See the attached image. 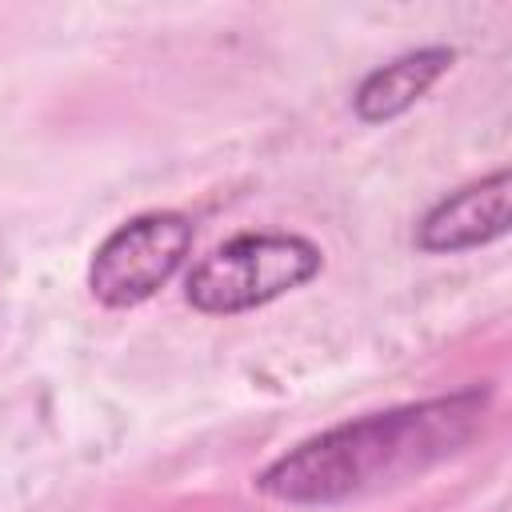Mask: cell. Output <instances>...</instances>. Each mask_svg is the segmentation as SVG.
<instances>
[{
    "mask_svg": "<svg viewBox=\"0 0 512 512\" xmlns=\"http://www.w3.org/2000/svg\"><path fill=\"white\" fill-rule=\"evenodd\" d=\"M488 400L492 388L468 384L448 396L344 420L276 456L256 476V488L280 504L312 508L404 484L464 452L484 428Z\"/></svg>",
    "mask_w": 512,
    "mask_h": 512,
    "instance_id": "cell-1",
    "label": "cell"
},
{
    "mask_svg": "<svg viewBox=\"0 0 512 512\" xmlns=\"http://www.w3.org/2000/svg\"><path fill=\"white\" fill-rule=\"evenodd\" d=\"M324 256L312 240L292 232H244L212 248L184 284V296L196 312L232 316L260 308L320 272Z\"/></svg>",
    "mask_w": 512,
    "mask_h": 512,
    "instance_id": "cell-2",
    "label": "cell"
},
{
    "mask_svg": "<svg viewBox=\"0 0 512 512\" xmlns=\"http://www.w3.org/2000/svg\"><path fill=\"white\" fill-rule=\"evenodd\" d=\"M192 248V220L180 212H144L120 224L92 256L88 288L108 308H132L164 288Z\"/></svg>",
    "mask_w": 512,
    "mask_h": 512,
    "instance_id": "cell-3",
    "label": "cell"
},
{
    "mask_svg": "<svg viewBox=\"0 0 512 512\" xmlns=\"http://www.w3.org/2000/svg\"><path fill=\"white\" fill-rule=\"evenodd\" d=\"M508 196H512V176L500 168L476 184L456 188L440 204L424 212L416 224V248L420 252H464L492 244L508 232Z\"/></svg>",
    "mask_w": 512,
    "mask_h": 512,
    "instance_id": "cell-4",
    "label": "cell"
},
{
    "mask_svg": "<svg viewBox=\"0 0 512 512\" xmlns=\"http://www.w3.org/2000/svg\"><path fill=\"white\" fill-rule=\"evenodd\" d=\"M456 52L444 48V44H432V48H412L380 68H372L356 96H352V108L364 124H384V120H396L400 112H408L448 68H452Z\"/></svg>",
    "mask_w": 512,
    "mask_h": 512,
    "instance_id": "cell-5",
    "label": "cell"
}]
</instances>
